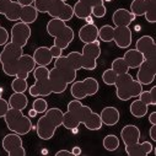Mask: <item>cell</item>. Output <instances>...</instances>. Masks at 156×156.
<instances>
[{"label":"cell","mask_w":156,"mask_h":156,"mask_svg":"<svg viewBox=\"0 0 156 156\" xmlns=\"http://www.w3.org/2000/svg\"><path fill=\"white\" fill-rule=\"evenodd\" d=\"M80 124H84L89 130H100L103 126L98 113L83 105L80 100L74 98L68 103V111L63 114L62 126L65 129L73 130L77 129Z\"/></svg>","instance_id":"cell-1"},{"label":"cell","mask_w":156,"mask_h":156,"mask_svg":"<svg viewBox=\"0 0 156 156\" xmlns=\"http://www.w3.org/2000/svg\"><path fill=\"white\" fill-rule=\"evenodd\" d=\"M0 15L6 17V20L12 22H25L33 23L38 17V11L33 5L22 6L14 0H0Z\"/></svg>","instance_id":"cell-2"},{"label":"cell","mask_w":156,"mask_h":156,"mask_svg":"<svg viewBox=\"0 0 156 156\" xmlns=\"http://www.w3.org/2000/svg\"><path fill=\"white\" fill-rule=\"evenodd\" d=\"M63 114L64 112L60 108H48L41 118L37 121L36 132L38 138L41 140H51L54 136L58 127H60L63 123Z\"/></svg>","instance_id":"cell-3"},{"label":"cell","mask_w":156,"mask_h":156,"mask_svg":"<svg viewBox=\"0 0 156 156\" xmlns=\"http://www.w3.org/2000/svg\"><path fill=\"white\" fill-rule=\"evenodd\" d=\"M33 6L41 14H48L52 19L70 21L74 17L73 6L63 0H34Z\"/></svg>","instance_id":"cell-4"},{"label":"cell","mask_w":156,"mask_h":156,"mask_svg":"<svg viewBox=\"0 0 156 156\" xmlns=\"http://www.w3.org/2000/svg\"><path fill=\"white\" fill-rule=\"evenodd\" d=\"M113 86H115V96L121 101H129L130 98L138 97L143 91V85L129 73L117 75Z\"/></svg>","instance_id":"cell-5"},{"label":"cell","mask_w":156,"mask_h":156,"mask_svg":"<svg viewBox=\"0 0 156 156\" xmlns=\"http://www.w3.org/2000/svg\"><path fill=\"white\" fill-rule=\"evenodd\" d=\"M46 30L49 36L54 37V46L62 48L63 51L69 47L75 36L73 28L69 27L65 21L59 19H51L47 23Z\"/></svg>","instance_id":"cell-6"},{"label":"cell","mask_w":156,"mask_h":156,"mask_svg":"<svg viewBox=\"0 0 156 156\" xmlns=\"http://www.w3.org/2000/svg\"><path fill=\"white\" fill-rule=\"evenodd\" d=\"M4 121L9 130L16 133L19 135H26L32 129V121L28 115H25L22 111L9 108L6 114L4 115Z\"/></svg>","instance_id":"cell-7"},{"label":"cell","mask_w":156,"mask_h":156,"mask_svg":"<svg viewBox=\"0 0 156 156\" xmlns=\"http://www.w3.org/2000/svg\"><path fill=\"white\" fill-rule=\"evenodd\" d=\"M22 54H23V48L12 42H8L4 46L3 51L0 52V63H2L3 71L8 76L16 75V64Z\"/></svg>","instance_id":"cell-8"},{"label":"cell","mask_w":156,"mask_h":156,"mask_svg":"<svg viewBox=\"0 0 156 156\" xmlns=\"http://www.w3.org/2000/svg\"><path fill=\"white\" fill-rule=\"evenodd\" d=\"M36 83L28 86V94L32 97H47L52 94L49 83V69L47 66H36L33 70Z\"/></svg>","instance_id":"cell-9"},{"label":"cell","mask_w":156,"mask_h":156,"mask_svg":"<svg viewBox=\"0 0 156 156\" xmlns=\"http://www.w3.org/2000/svg\"><path fill=\"white\" fill-rule=\"evenodd\" d=\"M100 85L95 77H86L83 81H74L70 86V94L75 100H84L98 92Z\"/></svg>","instance_id":"cell-10"},{"label":"cell","mask_w":156,"mask_h":156,"mask_svg":"<svg viewBox=\"0 0 156 156\" xmlns=\"http://www.w3.org/2000/svg\"><path fill=\"white\" fill-rule=\"evenodd\" d=\"M133 15L145 16L149 23L156 22V0H133L130 4V10Z\"/></svg>","instance_id":"cell-11"},{"label":"cell","mask_w":156,"mask_h":156,"mask_svg":"<svg viewBox=\"0 0 156 156\" xmlns=\"http://www.w3.org/2000/svg\"><path fill=\"white\" fill-rule=\"evenodd\" d=\"M101 55V44L100 41H95L91 43H85L83 47L81 57H83V68L85 70H95L97 68V59Z\"/></svg>","instance_id":"cell-12"},{"label":"cell","mask_w":156,"mask_h":156,"mask_svg":"<svg viewBox=\"0 0 156 156\" xmlns=\"http://www.w3.org/2000/svg\"><path fill=\"white\" fill-rule=\"evenodd\" d=\"M2 146L9 156H26L22 138L16 133L11 132L10 134H6L2 140Z\"/></svg>","instance_id":"cell-13"},{"label":"cell","mask_w":156,"mask_h":156,"mask_svg":"<svg viewBox=\"0 0 156 156\" xmlns=\"http://www.w3.org/2000/svg\"><path fill=\"white\" fill-rule=\"evenodd\" d=\"M136 73V80L144 86L154 83L156 76V59H144L139 65Z\"/></svg>","instance_id":"cell-14"},{"label":"cell","mask_w":156,"mask_h":156,"mask_svg":"<svg viewBox=\"0 0 156 156\" xmlns=\"http://www.w3.org/2000/svg\"><path fill=\"white\" fill-rule=\"evenodd\" d=\"M31 33L32 31L28 23L17 21L11 27V42L23 48L28 43V40L31 38Z\"/></svg>","instance_id":"cell-15"},{"label":"cell","mask_w":156,"mask_h":156,"mask_svg":"<svg viewBox=\"0 0 156 156\" xmlns=\"http://www.w3.org/2000/svg\"><path fill=\"white\" fill-rule=\"evenodd\" d=\"M135 49L139 51L144 59H156V44L151 36H141L135 43Z\"/></svg>","instance_id":"cell-16"},{"label":"cell","mask_w":156,"mask_h":156,"mask_svg":"<svg viewBox=\"0 0 156 156\" xmlns=\"http://www.w3.org/2000/svg\"><path fill=\"white\" fill-rule=\"evenodd\" d=\"M49 83H51L52 94H57V95L63 94L69 85V81L65 77V75L55 66L49 70Z\"/></svg>","instance_id":"cell-17"},{"label":"cell","mask_w":156,"mask_h":156,"mask_svg":"<svg viewBox=\"0 0 156 156\" xmlns=\"http://www.w3.org/2000/svg\"><path fill=\"white\" fill-rule=\"evenodd\" d=\"M133 41V33L132 30L128 26H118L114 27V34H113V42L118 48L126 49L129 48Z\"/></svg>","instance_id":"cell-18"},{"label":"cell","mask_w":156,"mask_h":156,"mask_svg":"<svg viewBox=\"0 0 156 156\" xmlns=\"http://www.w3.org/2000/svg\"><path fill=\"white\" fill-rule=\"evenodd\" d=\"M36 68V62L32 55L30 54H22L16 64V77H21V79H27L28 75L34 70Z\"/></svg>","instance_id":"cell-19"},{"label":"cell","mask_w":156,"mask_h":156,"mask_svg":"<svg viewBox=\"0 0 156 156\" xmlns=\"http://www.w3.org/2000/svg\"><path fill=\"white\" fill-rule=\"evenodd\" d=\"M54 66L58 68L68 79L69 84L74 83L76 80V73L77 70L74 68V65L70 63V60L66 58V55H60L58 58H55L54 60Z\"/></svg>","instance_id":"cell-20"},{"label":"cell","mask_w":156,"mask_h":156,"mask_svg":"<svg viewBox=\"0 0 156 156\" xmlns=\"http://www.w3.org/2000/svg\"><path fill=\"white\" fill-rule=\"evenodd\" d=\"M124 150L129 156H146L155 151L154 145L150 141H143V143L138 141L132 145H126Z\"/></svg>","instance_id":"cell-21"},{"label":"cell","mask_w":156,"mask_h":156,"mask_svg":"<svg viewBox=\"0 0 156 156\" xmlns=\"http://www.w3.org/2000/svg\"><path fill=\"white\" fill-rule=\"evenodd\" d=\"M140 138H141V133H140L139 128L134 124H128V126L123 127L121 130V139L124 145L135 144L140 140Z\"/></svg>","instance_id":"cell-22"},{"label":"cell","mask_w":156,"mask_h":156,"mask_svg":"<svg viewBox=\"0 0 156 156\" xmlns=\"http://www.w3.org/2000/svg\"><path fill=\"white\" fill-rule=\"evenodd\" d=\"M79 40L85 43H91L98 40V27L95 23H86L79 30Z\"/></svg>","instance_id":"cell-23"},{"label":"cell","mask_w":156,"mask_h":156,"mask_svg":"<svg viewBox=\"0 0 156 156\" xmlns=\"http://www.w3.org/2000/svg\"><path fill=\"white\" fill-rule=\"evenodd\" d=\"M135 19H136V16L133 15L127 9H117L112 15V21L115 27H118V26H128L129 27V25L132 22H134Z\"/></svg>","instance_id":"cell-24"},{"label":"cell","mask_w":156,"mask_h":156,"mask_svg":"<svg viewBox=\"0 0 156 156\" xmlns=\"http://www.w3.org/2000/svg\"><path fill=\"white\" fill-rule=\"evenodd\" d=\"M100 117H101L102 124H105L107 127H113V126H115L117 123L119 122L121 114H119V111L115 107L108 106V107H105L101 111Z\"/></svg>","instance_id":"cell-25"},{"label":"cell","mask_w":156,"mask_h":156,"mask_svg":"<svg viewBox=\"0 0 156 156\" xmlns=\"http://www.w3.org/2000/svg\"><path fill=\"white\" fill-rule=\"evenodd\" d=\"M33 59L38 66H48L53 62V57L48 47H38L33 52Z\"/></svg>","instance_id":"cell-26"},{"label":"cell","mask_w":156,"mask_h":156,"mask_svg":"<svg viewBox=\"0 0 156 156\" xmlns=\"http://www.w3.org/2000/svg\"><path fill=\"white\" fill-rule=\"evenodd\" d=\"M77 2H81L89 8H91V15L97 19H102L107 14V9L105 6L103 0H77Z\"/></svg>","instance_id":"cell-27"},{"label":"cell","mask_w":156,"mask_h":156,"mask_svg":"<svg viewBox=\"0 0 156 156\" xmlns=\"http://www.w3.org/2000/svg\"><path fill=\"white\" fill-rule=\"evenodd\" d=\"M122 58L124 59V62L127 63L129 69H138L139 65L144 62L143 54L139 51H136L135 48L134 49H128Z\"/></svg>","instance_id":"cell-28"},{"label":"cell","mask_w":156,"mask_h":156,"mask_svg":"<svg viewBox=\"0 0 156 156\" xmlns=\"http://www.w3.org/2000/svg\"><path fill=\"white\" fill-rule=\"evenodd\" d=\"M8 103H9V107L10 108L23 111L27 107V105H28V98L25 95V92H14L9 97Z\"/></svg>","instance_id":"cell-29"},{"label":"cell","mask_w":156,"mask_h":156,"mask_svg":"<svg viewBox=\"0 0 156 156\" xmlns=\"http://www.w3.org/2000/svg\"><path fill=\"white\" fill-rule=\"evenodd\" d=\"M147 105H145L141 100L136 98L134 100L132 103H130V107H129V112L133 117L135 118H143L147 114Z\"/></svg>","instance_id":"cell-30"},{"label":"cell","mask_w":156,"mask_h":156,"mask_svg":"<svg viewBox=\"0 0 156 156\" xmlns=\"http://www.w3.org/2000/svg\"><path fill=\"white\" fill-rule=\"evenodd\" d=\"M73 11H74V16H76L80 20H85L86 17L91 16V8H89L81 2L75 3V5L73 6Z\"/></svg>","instance_id":"cell-31"},{"label":"cell","mask_w":156,"mask_h":156,"mask_svg":"<svg viewBox=\"0 0 156 156\" xmlns=\"http://www.w3.org/2000/svg\"><path fill=\"white\" fill-rule=\"evenodd\" d=\"M102 145L107 151H115L119 147V138L114 134H108L103 138Z\"/></svg>","instance_id":"cell-32"},{"label":"cell","mask_w":156,"mask_h":156,"mask_svg":"<svg viewBox=\"0 0 156 156\" xmlns=\"http://www.w3.org/2000/svg\"><path fill=\"white\" fill-rule=\"evenodd\" d=\"M139 100H141L147 106H155L156 105V86H152L150 91H141L139 94Z\"/></svg>","instance_id":"cell-33"},{"label":"cell","mask_w":156,"mask_h":156,"mask_svg":"<svg viewBox=\"0 0 156 156\" xmlns=\"http://www.w3.org/2000/svg\"><path fill=\"white\" fill-rule=\"evenodd\" d=\"M113 34H114V27L109 25H103L101 28H98V38L102 42H106V43L112 42Z\"/></svg>","instance_id":"cell-34"},{"label":"cell","mask_w":156,"mask_h":156,"mask_svg":"<svg viewBox=\"0 0 156 156\" xmlns=\"http://www.w3.org/2000/svg\"><path fill=\"white\" fill-rule=\"evenodd\" d=\"M111 69H112L117 75L129 73V68H128V65H127V63L124 62L123 58H115V59L112 62Z\"/></svg>","instance_id":"cell-35"},{"label":"cell","mask_w":156,"mask_h":156,"mask_svg":"<svg viewBox=\"0 0 156 156\" xmlns=\"http://www.w3.org/2000/svg\"><path fill=\"white\" fill-rule=\"evenodd\" d=\"M11 89L14 92H25L28 89L27 79H21V77H16L11 81Z\"/></svg>","instance_id":"cell-36"},{"label":"cell","mask_w":156,"mask_h":156,"mask_svg":"<svg viewBox=\"0 0 156 156\" xmlns=\"http://www.w3.org/2000/svg\"><path fill=\"white\" fill-rule=\"evenodd\" d=\"M66 58L70 60V63L74 65V68L76 70H80L83 68V57L80 52H70Z\"/></svg>","instance_id":"cell-37"},{"label":"cell","mask_w":156,"mask_h":156,"mask_svg":"<svg viewBox=\"0 0 156 156\" xmlns=\"http://www.w3.org/2000/svg\"><path fill=\"white\" fill-rule=\"evenodd\" d=\"M32 108L37 113H44L48 109V102L43 97H37L32 103Z\"/></svg>","instance_id":"cell-38"},{"label":"cell","mask_w":156,"mask_h":156,"mask_svg":"<svg viewBox=\"0 0 156 156\" xmlns=\"http://www.w3.org/2000/svg\"><path fill=\"white\" fill-rule=\"evenodd\" d=\"M115 77H117V74H115L112 69H107V70H105L103 74H102V81H103L106 85L112 86V85H114Z\"/></svg>","instance_id":"cell-39"},{"label":"cell","mask_w":156,"mask_h":156,"mask_svg":"<svg viewBox=\"0 0 156 156\" xmlns=\"http://www.w3.org/2000/svg\"><path fill=\"white\" fill-rule=\"evenodd\" d=\"M3 92H4V90L0 87V118H4V115L6 114L8 109L10 108L8 101L3 98Z\"/></svg>","instance_id":"cell-40"},{"label":"cell","mask_w":156,"mask_h":156,"mask_svg":"<svg viewBox=\"0 0 156 156\" xmlns=\"http://www.w3.org/2000/svg\"><path fill=\"white\" fill-rule=\"evenodd\" d=\"M9 40H10V34H9L8 30L0 25V47L5 46L9 42Z\"/></svg>","instance_id":"cell-41"},{"label":"cell","mask_w":156,"mask_h":156,"mask_svg":"<svg viewBox=\"0 0 156 156\" xmlns=\"http://www.w3.org/2000/svg\"><path fill=\"white\" fill-rule=\"evenodd\" d=\"M49 51H51V54H52L53 59H55V58H58V57L63 55V49H62V48H59V47H57V46H54V44L49 48Z\"/></svg>","instance_id":"cell-42"},{"label":"cell","mask_w":156,"mask_h":156,"mask_svg":"<svg viewBox=\"0 0 156 156\" xmlns=\"http://www.w3.org/2000/svg\"><path fill=\"white\" fill-rule=\"evenodd\" d=\"M149 135L152 141H156V124H151V128L149 130Z\"/></svg>","instance_id":"cell-43"},{"label":"cell","mask_w":156,"mask_h":156,"mask_svg":"<svg viewBox=\"0 0 156 156\" xmlns=\"http://www.w3.org/2000/svg\"><path fill=\"white\" fill-rule=\"evenodd\" d=\"M70 155H73V152L69 150H59L55 152V156H70Z\"/></svg>","instance_id":"cell-44"},{"label":"cell","mask_w":156,"mask_h":156,"mask_svg":"<svg viewBox=\"0 0 156 156\" xmlns=\"http://www.w3.org/2000/svg\"><path fill=\"white\" fill-rule=\"evenodd\" d=\"M16 2L22 6H28V5H33L34 0H16Z\"/></svg>","instance_id":"cell-45"},{"label":"cell","mask_w":156,"mask_h":156,"mask_svg":"<svg viewBox=\"0 0 156 156\" xmlns=\"http://www.w3.org/2000/svg\"><path fill=\"white\" fill-rule=\"evenodd\" d=\"M149 122L151 124H156V112H151L149 114Z\"/></svg>","instance_id":"cell-46"},{"label":"cell","mask_w":156,"mask_h":156,"mask_svg":"<svg viewBox=\"0 0 156 156\" xmlns=\"http://www.w3.org/2000/svg\"><path fill=\"white\" fill-rule=\"evenodd\" d=\"M71 152H73V155H81L83 150H81L80 146H74L73 150H71Z\"/></svg>","instance_id":"cell-47"},{"label":"cell","mask_w":156,"mask_h":156,"mask_svg":"<svg viewBox=\"0 0 156 156\" xmlns=\"http://www.w3.org/2000/svg\"><path fill=\"white\" fill-rule=\"evenodd\" d=\"M37 114H38V113H37V112H36L33 108H31V109L28 111V117H30V118H33V117H36Z\"/></svg>","instance_id":"cell-48"},{"label":"cell","mask_w":156,"mask_h":156,"mask_svg":"<svg viewBox=\"0 0 156 156\" xmlns=\"http://www.w3.org/2000/svg\"><path fill=\"white\" fill-rule=\"evenodd\" d=\"M85 21H86L87 23H94V20H92V15H91V16H89V17H86V19H85Z\"/></svg>","instance_id":"cell-49"},{"label":"cell","mask_w":156,"mask_h":156,"mask_svg":"<svg viewBox=\"0 0 156 156\" xmlns=\"http://www.w3.org/2000/svg\"><path fill=\"white\" fill-rule=\"evenodd\" d=\"M103 2H107V3H109V2H112V0H103Z\"/></svg>","instance_id":"cell-50"},{"label":"cell","mask_w":156,"mask_h":156,"mask_svg":"<svg viewBox=\"0 0 156 156\" xmlns=\"http://www.w3.org/2000/svg\"><path fill=\"white\" fill-rule=\"evenodd\" d=\"M63 2H68V0H63Z\"/></svg>","instance_id":"cell-51"}]
</instances>
